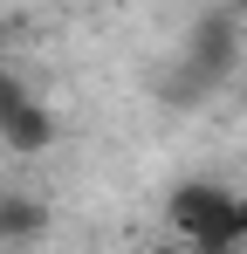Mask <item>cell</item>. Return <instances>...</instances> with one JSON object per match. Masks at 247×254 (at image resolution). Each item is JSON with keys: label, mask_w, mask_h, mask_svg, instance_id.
<instances>
[{"label": "cell", "mask_w": 247, "mask_h": 254, "mask_svg": "<svg viewBox=\"0 0 247 254\" xmlns=\"http://www.w3.org/2000/svg\"><path fill=\"white\" fill-rule=\"evenodd\" d=\"M241 28H247L241 7H213V14H199L192 35H185V55H172L165 103H199V96H213V89H227V76L247 62Z\"/></svg>", "instance_id": "obj_1"}, {"label": "cell", "mask_w": 247, "mask_h": 254, "mask_svg": "<svg viewBox=\"0 0 247 254\" xmlns=\"http://www.w3.org/2000/svg\"><path fill=\"white\" fill-rule=\"evenodd\" d=\"M144 254H192V248H179V241H158V248H144Z\"/></svg>", "instance_id": "obj_6"}, {"label": "cell", "mask_w": 247, "mask_h": 254, "mask_svg": "<svg viewBox=\"0 0 247 254\" xmlns=\"http://www.w3.org/2000/svg\"><path fill=\"white\" fill-rule=\"evenodd\" d=\"M0 192H7V186H0Z\"/></svg>", "instance_id": "obj_8"}, {"label": "cell", "mask_w": 247, "mask_h": 254, "mask_svg": "<svg viewBox=\"0 0 247 254\" xmlns=\"http://www.w3.org/2000/svg\"><path fill=\"white\" fill-rule=\"evenodd\" d=\"M0 144H7L14 158H35V151L55 144V117H48L41 103H28V110H14V117L0 124Z\"/></svg>", "instance_id": "obj_3"}, {"label": "cell", "mask_w": 247, "mask_h": 254, "mask_svg": "<svg viewBox=\"0 0 247 254\" xmlns=\"http://www.w3.org/2000/svg\"><path fill=\"white\" fill-rule=\"evenodd\" d=\"M172 241L192 254H241L247 248V192H234L227 179H185L165 199Z\"/></svg>", "instance_id": "obj_2"}, {"label": "cell", "mask_w": 247, "mask_h": 254, "mask_svg": "<svg viewBox=\"0 0 247 254\" xmlns=\"http://www.w3.org/2000/svg\"><path fill=\"white\" fill-rule=\"evenodd\" d=\"M241 96H247V83H241Z\"/></svg>", "instance_id": "obj_7"}, {"label": "cell", "mask_w": 247, "mask_h": 254, "mask_svg": "<svg viewBox=\"0 0 247 254\" xmlns=\"http://www.w3.org/2000/svg\"><path fill=\"white\" fill-rule=\"evenodd\" d=\"M48 227V206L28 192H0V241H35Z\"/></svg>", "instance_id": "obj_4"}, {"label": "cell", "mask_w": 247, "mask_h": 254, "mask_svg": "<svg viewBox=\"0 0 247 254\" xmlns=\"http://www.w3.org/2000/svg\"><path fill=\"white\" fill-rule=\"evenodd\" d=\"M28 103H35V89L21 83V69H7V62H0V124H7L14 110H28Z\"/></svg>", "instance_id": "obj_5"}]
</instances>
